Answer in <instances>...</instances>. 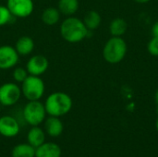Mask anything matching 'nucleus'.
I'll list each match as a JSON object with an SVG mask.
<instances>
[{"instance_id":"f257e3e1","label":"nucleus","mask_w":158,"mask_h":157,"mask_svg":"<svg viewBox=\"0 0 158 157\" xmlns=\"http://www.w3.org/2000/svg\"><path fill=\"white\" fill-rule=\"evenodd\" d=\"M90 31L86 28L83 20L70 16L67 17L60 25L62 38L69 43H77L88 37Z\"/></svg>"},{"instance_id":"f03ea898","label":"nucleus","mask_w":158,"mask_h":157,"mask_svg":"<svg viewBox=\"0 0 158 157\" xmlns=\"http://www.w3.org/2000/svg\"><path fill=\"white\" fill-rule=\"evenodd\" d=\"M44 105L48 116L61 118L71 110L73 102L68 93L64 92H55L47 96Z\"/></svg>"},{"instance_id":"7ed1b4c3","label":"nucleus","mask_w":158,"mask_h":157,"mask_svg":"<svg viewBox=\"0 0 158 157\" xmlns=\"http://www.w3.org/2000/svg\"><path fill=\"white\" fill-rule=\"evenodd\" d=\"M128 51L127 43L122 37L112 36L103 48V57L109 64H118L126 56Z\"/></svg>"},{"instance_id":"20e7f679","label":"nucleus","mask_w":158,"mask_h":157,"mask_svg":"<svg viewBox=\"0 0 158 157\" xmlns=\"http://www.w3.org/2000/svg\"><path fill=\"white\" fill-rule=\"evenodd\" d=\"M20 89L22 95L28 101H38L44 94L45 85L41 77L29 75L26 80L21 82Z\"/></svg>"},{"instance_id":"39448f33","label":"nucleus","mask_w":158,"mask_h":157,"mask_svg":"<svg viewBox=\"0 0 158 157\" xmlns=\"http://www.w3.org/2000/svg\"><path fill=\"white\" fill-rule=\"evenodd\" d=\"M46 111L44 105L38 101H29L22 110V116L25 120V122L33 127V126H39L46 118Z\"/></svg>"},{"instance_id":"423d86ee","label":"nucleus","mask_w":158,"mask_h":157,"mask_svg":"<svg viewBox=\"0 0 158 157\" xmlns=\"http://www.w3.org/2000/svg\"><path fill=\"white\" fill-rule=\"evenodd\" d=\"M21 95V89L15 82H6L0 85V105L3 106L16 105Z\"/></svg>"},{"instance_id":"0eeeda50","label":"nucleus","mask_w":158,"mask_h":157,"mask_svg":"<svg viewBox=\"0 0 158 157\" xmlns=\"http://www.w3.org/2000/svg\"><path fill=\"white\" fill-rule=\"evenodd\" d=\"M6 6L14 18L25 19L33 12L34 3L33 0H7Z\"/></svg>"},{"instance_id":"6e6552de","label":"nucleus","mask_w":158,"mask_h":157,"mask_svg":"<svg viewBox=\"0 0 158 157\" xmlns=\"http://www.w3.org/2000/svg\"><path fill=\"white\" fill-rule=\"evenodd\" d=\"M19 56L12 45L4 44L0 46V69L7 70L14 68L19 63Z\"/></svg>"},{"instance_id":"1a4fd4ad","label":"nucleus","mask_w":158,"mask_h":157,"mask_svg":"<svg viewBox=\"0 0 158 157\" xmlns=\"http://www.w3.org/2000/svg\"><path fill=\"white\" fill-rule=\"evenodd\" d=\"M26 69L29 75L41 77L49 68V61L46 56L43 55H34L26 63Z\"/></svg>"},{"instance_id":"9d476101","label":"nucleus","mask_w":158,"mask_h":157,"mask_svg":"<svg viewBox=\"0 0 158 157\" xmlns=\"http://www.w3.org/2000/svg\"><path fill=\"white\" fill-rule=\"evenodd\" d=\"M20 127L18 120L11 116L0 118V134L6 138H13L19 132Z\"/></svg>"},{"instance_id":"9b49d317","label":"nucleus","mask_w":158,"mask_h":157,"mask_svg":"<svg viewBox=\"0 0 158 157\" xmlns=\"http://www.w3.org/2000/svg\"><path fill=\"white\" fill-rule=\"evenodd\" d=\"M44 122V130L50 137L56 138L62 134L64 130V125L60 118L49 116L47 118H45Z\"/></svg>"},{"instance_id":"f8f14e48","label":"nucleus","mask_w":158,"mask_h":157,"mask_svg":"<svg viewBox=\"0 0 158 157\" xmlns=\"http://www.w3.org/2000/svg\"><path fill=\"white\" fill-rule=\"evenodd\" d=\"M62 151L56 143H44L35 148V157H61Z\"/></svg>"},{"instance_id":"ddd939ff","label":"nucleus","mask_w":158,"mask_h":157,"mask_svg":"<svg viewBox=\"0 0 158 157\" xmlns=\"http://www.w3.org/2000/svg\"><path fill=\"white\" fill-rule=\"evenodd\" d=\"M34 46L35 43L33 39L28 35H23L17 40L14 47L19 56H26L32 53Z\"/></svg>"},{"instance_id":"4468645a","label":"nucleus","mask_w":158,"mask_h":157,"mask_svg":"<svg viewBox=\"0 0 158 157\" xmlns=\"http://www.w3.org/2000/svg\"><path fill=\"white\" fill-rule=\"evenodd\" d=\"M27 142L34 148L45 143V132L39 126H33L27 133Z\"/></svg>"},{"instance_id":"2eb2a0df","label":"nucleus","mask_w":158,"mask_h":157,"mask_svg":"<svg viewBox=\"0 0 158 157\" xmlns=\"http://www.w3.org/2000/svg\"><path fill=\"white\" fill-rule=\"evenodd\" d=\"M61 17V13L59 12L57 7L48 6L44 8L41 14V20L44 25L54 26L59 22Z\"/></svg>"},{"instance_id":"dca6fc26","label":"nucleus","mask_w":158,"mask_h":157,"mask_svg":"<svg viewBox=\"0 0 158 157\" xmlns=\"http://www.w3.org/2000/svg\"><path fill=\"white\" fill-rule=\"evenodd\" d=\"M56 7L62 15L70 17L75 15L79 10L80 2L79 0H58Z\"/></svg>"},{"instance_id":"f3484780","label":"nucleus","mask_w":158,"mask_h":157,"mask_svg":"<svg viewBox=\"0 0 158 157\" xmlns=\"http://www.w3.org/2000/svg\"><path fill=\"white\" fill-rule=\"evenodd\" d=\"M83 23L85 24L86 28L90 31H93L96 29L99 28L102 22V17L99 12L96 10H90L88 11L83 18Z\"/></svg>"},{"instance_id":"a211bd4d","label":"nucleus","mask_w":158,"mask_h":157,"mask_svg":"<svg viewBox=\"0 0 158 157\" xmlns=\"http://www.w3.org/2000/svg\"><path fill=\"white\" fill-rule=\"evenodd\" d=\"M128 30V23L122 18H116L109 24V32L112 36L122 37Z\"/></svg>"},{"instance_id":"6ab92c4d","label":"nucleus","mask_w":158,"mask_h":157,"mask_svg":"<svg viewBox=\"0 0 158 157\" xmlns=\"http://www.w3.org/2000/svg\"><path fill=\"white\" fill-rule=\"evenodd\" d=\"M11 157H35V148L28 143L17 144L11 151Z\"/></svg>"},{"instance_id":"aec40b11","label":"nucleus","mask_w":158,"mask_h":157,"mask_svg":"<svg viewBox=\"0 0 158 157\" xmlns=\"http://www.w3.org/2000/svg\"><path fill=\"white\" fill-rule=\"evenodd\" d=\"M28 76H29V73H28L26 68L15 67L14 69H13V71H12V78L18 83L23 82Z\"/></svg>"},{"instance_id":"412c9836","label":"nucleus","mask_w":158,"mask_h":157,"mask_svg":"<svg viewBox=\"0 0 158 157\" xmlns=\"http://www.w3.org/2000/svg\"><path fill=\"white\" fill-rule=\"evenodd\" d=\"M13 15L9 11L6 6L0 5V27H3L10 23L13 19Z\"/></svg>"},{"instance_id":"4be33fe9","label":"nucleus","mask_w":158,"mask_h":157,"mask_svg":"<svg viewBox=\"0 0 158 157\" xmlns=\"http://www.w3.org/2000/svg\"><path fill=\"white\" fill-rule=\"evenodd\" d=\"M147 51L153 56H158V37L153 36L147 44Z\"/></svg>"},{"instance_id":"5701e85b","label":"nucleus","mask_w":158,"mask_h":157,"mask_svg":"<svg viewBox=\"0 0 158 157\" xmlns=\"http://www.w3.org/2000/svg\"><path fill=\"white\" fill-rule=\"evenodd\" d=\"M151 31H152V35H153V36L158 37V21L154 23V25L152 26Z\"/></svg>"},{"instance_id":"b1692460","label":"nucleus","mask_w":158,"mask_h":157,"mask_svg":"<svg viewBox=\"0 0 158 157\" xmlns=\"http://www.w3.org/2000/svg\"><path fill=\"white\" fill-rule=\"evenodd\" d=\"M135 2H137V3H139V4H146V3H148L150 0H134Z\"/></svg>"},{"instance_id":"393cba45","label":"nucleus","mask_w":158,"mask_h":157,"mask_svg":"<svg viewBox=\"0 0 158 157\" xmlns=\"http://www.w3.org/2000/svg\"><path fill=\"white\" fill-rule=\"evenodd\" d=\"M155 100H156V105H158V89L156 90V94H155Z\"/></svg>"},{"instance_id":"a878e982","label":"nucleus","mask_w":158,"mask_h":157,"mask_svg":"<svg viewBox=\"0 0 158 157\" xmlns=\"http://www.w3.org/2000/svg\"><path fill=\"white\" fill-rule=\"evenodd\" d=\"M156 130H157L158 131V118L157 120H156Z\"/></svg>"},{"instance_id":"bb28decb","label":"nucleus","mask_w":158,"mask_h":157,"mask_svg":"<svg viewBox=\"0 0 158 157\" xmlns=\"http://www.w3.org/2000/svg\"><path fill=\"white\" fill-rule=\"evenodd\" d=\"M156 112H157V114H158V105H156Z\"/></svg>"}]
</instances>
